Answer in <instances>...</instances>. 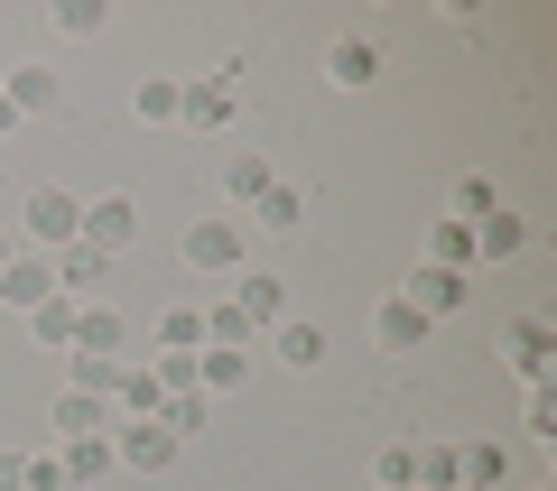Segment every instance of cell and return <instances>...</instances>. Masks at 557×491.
Wrapping results in <instances>:
<instances>
[{
    "label": "cell",
    "mask_w": 557,
    "mask_h": 491,
    "mask_svg": "<svg viewBox=\"0 0 557 491\" xmlns=\"http://www.w3.org/2000/svg\"><path fill=\"white\" fill-rule=\"evenodd\" d=\"M260 186H270V158H260V149H233V158H223V196H233V204H251Z\"/></svg>",
    "instance_id": "obj_27"
},
{
    "label": "cell",
    "mask_w": 557,
    "mask_h": 491,
    "mask_svg": "<svg viewBox=\"0 0 557 491\" xmlns=\"http://www.w3.org/2000/svg\"><path fill=\"white\" fill-rule=\"evenodd\" d=\"M75 353L84 362H121V306H75Z\"/></svg>",
    "instance_id": "obj_14"
},
{
    "label": "cell",
    "mask_w": 557,
    "mask_h": 491,
    "mask_svg": "<svg viewBox=\"0 0 557 491\" xmlns=\"http://www.w3.org/2000/svg\"><path fill=\"white\" fill-rule=\"evenodd\" d=\"M233 306L251 315V335H270V325H288V288H278L270 269H242V278H233Z\"/></svg>",
    "instance_id": "obj_9"
},
{
    "label": "cell",
    "mask_w": 557,
    "mask_h": 491,
    "mask_svg": "<svg viewBox=\"0 0 557 491\" xmlns=\"http://www.w3.org/2000/svg\"><path fill=\"white\" fill-rule=\"evenodd\" d=\"M20 491H75V482H65V464L38 445V454H28V482H20Z\"/></svg>",
    "instance_id": "obj_33"
},
{
    "label": "cell",
    "mask_w": 557,
    "mask_h": 491,
    "mask_svg": "<svg viewBox=\"0 0 557 491\" xmlns=\"http://www.w3.org/2000/svg\"><path fill=\"white\" fill-rule=\"evenodd\" d=\"M0 93H10V112H20V121H38V112H57V75H47V65H20V75L0 84Z\"/></svg>",
    "instance_id": "obj_18"
},
{
    "label": "cell",
    "mask_w": 557,
    "mask_h": 491,
    "mask_svg": "<svg viewBox=\"0 0 557 491\" xmlns=\"http://www.w3.org/2000/svg\"><path fill=\"white\" fill-rule=\"evenodd\" d=\"M131 232H139V204H131V196H94V204H84V232H75V241H84V251H102V260H112V251H121Z\"/></svg>",
    "instance_id": "obj_7"
},
{
    "label": "cell",
    "mask_w": 557,
    "mask_h": 491,
    "mask_svg": "<svg viewBox=\"0 0 557 491\" xmlns=\"http://www.w3.org/2000/svg\"><path fill=\"white\" fill-rule=\"evenodd\" d=\"M0 130H20V112H10V93H0Z\"/></svg>",
    "instance_id": "obj_37"
},
{
    "label": "cell",
    "mask_w": 557,
    "mask_h": 491,
    "mask_svg": "<svg viewBox=\"0 0 557 491\" xmlns=\"http://www.w3.org/2000/svg\"><path fill=\"white\" fill-rule=\"evenodd\" d=\"M112 464H131V473H168V464H177V436H168L159 417H131V427H112Z\"/></svg>",
    "instance_id": "obj_6"
},
{
    "label": "cell",
    "mask_w": 557,
    "mask_h": 491,
    "mask_svg": "<svg viewBox=\"0 0 557 491\" xmlns=\"http://www.w3.org/2000/svg\"><path fill=\"white\" fill-rule=\"evenodd\" d=\"M372 482H381V491H409V482H418V445H381V454H372Z\"/></svg>",
    "instance_id": "obj_28"
},
{
    "label": "cell",
    "mask_w": 557,
    "mask_h": 491,
    "mask_svg": "<svg viewBox=\"0 0 557 491\" xmlns=\"http://www.w3.org/2000/svg\"><path fill=\"white\" fill-rule=\"evenodd\" d=\"M242 380H251V353H223V343H205L196 353V390L214 399V390H242Z\"/></svg>",
    "instance_id": "obj_22"
},
{
    "label": "cell",
    "mask_w": 557,
    "mask_h": 491,
    "mask_svg": "<svg viewBox=\"0 0 557 491\" xmlns=\"http://www.w3.org/2000/svg\"><path fill=\"white\" fill-rule=\"evenodd\" d=\"M270 353L288 362V372H317V362H325V335H317V325H270Z\"/></svg>",
    "instance_id": "obj_24"
},
{
    "label": "cell",
    "mask_w": 557,
    "mask_h": 491,
    "mask_svg": "<svg viewBox=\"0 0 557 491\" xmlns=\"http://www.w3.org/2000/svg\"><path fill=\"white\" fill-rule=\"evenodd\" d=\"M502 362H511L530 390H548V372H557V335H548V315H520L511 335H502Z\"/></svg>",
    "instance_id": "obj_4"
},
{
    "label": "cell",
    "mask_w": 557,
    "mask_h": 491,
    "mask_svg": "<svg viewBox=\"0 0 557 491\" xmlns=\"http://www.w3.org/2000/svg\"><path fill=\"white\" fill-rule=\"evenodd\" d=\"M159 353H186V362L205 353V306H168L159 315Z\"/></svg>",
    "instance_id": "obj_25"
},
{
    "label": "cell",
    "mask_w": 557,
    "mask_h": 491,
    "mask_svg": "<svg viewBox=\"0 0 557 491\" xmlns=\"http://www.w3.org/2000/svg\"><path fill=\"white\" fill-rule=\"evenodd\" d=\"M428 269L474 278V223H437V232H428Z\"/></svg>",
    "instance_id": "obj_19"
},
{
    "label": "cell",
    "mask_w": 557,
    "mask_h": 491,
    "mask_svg": "<svg viewBox=\"0 0 557 491\" xmlns=\"http://www.w3.org/2000/svg\"><path fill=\"white\" fill-rule=\"evenodd\" d=\"M28 335H38L47 353H75V297H47V306L28 315Z\"/></svg>",
    "instance_id": "obj_26"
},
{
    "label": "cell",
    "mask_w": 557,
    "mask_h": 491,
    "mask_svg": "<svg viewBox=\"0 0 557 491\" xmlns=\"http://www.w3.org/2000/svg\"><path fill=\"white\" fill-rule=\"evenodd\" d=\"M159 427H168V436L186 445V436L205 427V390H186V399H159Z\"/></svg>",
    "instance_id": "obj_31"
},
{
    "label": "cell",
    "mask_w": 557,
    "mask_h": 491,
    "mask_svg": "<svg viewBox=\"0 0 557 491\" xmlns=\"http://www.w3.org/2000/svg\"><path fill=\"white\" fill-rule=\"evenodd\" d=\"M409 491H456V445H418V482Z\"/></svg>",
    "instance_id": "obj_30"
},
{
    "label": "cell",
    "mask_w": 557,
    "mask_h": 491,
    "mask_svg": "<svg viewBox=\"0 0 557 491\" xmlns=\"http://www.w3.org/2000/svg\"><path fill=\"white\" fill-rule=\"evenodd\" d=\"M57 28H65V38H102V0H65Z\"/></svg>",
    "instance_id": "obj_32"
},
{
    "label": "cell",
    "mask_w": 557,
    "mask_h": 491,
    "mask_svg": "<svg viewBox=\"0 0 557 491\" xmlns=\"http://www.w3.org/2000/svg\"><path fill=\"white\" fill-rule=\"evenodd\" d=\"M102 269H112L102 251H84V241H65V251H57V297H84V288H102Z\"/></svg>",
    "instance_id": "obj_23"
},
{
    "label": "cell",
    "mask_w": 557,
    "mask_h": 491,
    "mask_svg": "<svg viewBox=\"0 0 557 491\" xmlns=\"http://www.w3.org/2000/svg\"><path fill=\"white\" fill-rule=\"evenodd\" d=\"M399 297H409V306L428 315V325H437V315H456V306H465V278H456V269H428V260H418Z\"/></svg>",
    "instance_id": "obj_13"
},
{
    "label": "cell",
    "mask_w": 557,
    "mask_h": 491,
    "mask_svg": "<svg viewBox=\"0 0 557 491\" xmlns=\"http://www.w3.org/2000/svg\"><path fill=\"white\" fill-rule=\"evenodd\" d=\"M47 297H57V260H47V251H20L10 269H0V306H10V315H38Z\"/></svg>",
    "instance_id": "obj_5"
},
{
    "label": "cell",
    "mask_w": 557,
    "mask_h": 491,
    "mask_svg": "<svg viewBox=\"0 0 557 491\" xmlns=\"http://www.w3.org/2000/svg\"><path fill=\"white\" fill-rule=\"evenodd\" d=\"M372 343L381 353H418V343H428V315H418L409 297H381L372 306Z\"/></svg>",
    "instance_id": "obj_11"
},
{
    "label": "cell",
    "mask_w": 557,
    "mask_h": 491,
    "mask_svg": "<svg viewBox=\"0 0 557 491\" xmlns=\"http://www.w3.org/2000/svg\"><path fill=\"white\" fill-rule=\"evenodd\" d=\"M47 436H57V445H75V436H112V399H94V390H65L57 408H47Z\"/></svg>",
    "instance_id": "obj_8"
},
{
    "label": "cell",
    "mask_w": 557,
    "mask_h": 491,
    "mask_svg": "<svg viewBox=\"0 0 557 491\" xmlns=\"http://www.w3.org/2000/svg\"><path fill=\"white\" fill-rule=\"evenodd\" d=\"M131 112L149 121V130H168V121L186 112V84H177V75H149V84H131Z\"/></svg>",
    "instance_id": "obj_17"
},
{
    "label": "cell",
    "mask_w": 557,
    "mask_h": 491,
    "mask_svg": "<svg viewBox=\"0 0 557 491\" xmlns=\"http://www.w3.org/2000/svg\"><path fill=\"white\" fill-rule=\"evenodd\" d=\"M75 232H84V204L65 196V186H38V196H28V214H20V251H47V260H57Z\"/></svg>",
    "instance_id": "obj_1"
},
{
    "label": "cell",
    "mask_w": 557,
    "mask_h": 491,
    "mask_svg": "<svg viewBox=\"0 0 557 491\" xmlns=\"http://www.w3.org/2000/svg\"><path fill=\"white\" fill-rule=\"evenodd\" d=\"M57 464H65V482H75V491H94L102 473H112V436H75V445H65Z\"/></svg>",
    "instance_id": "obj_20"
},
{
    "label": "cell",
    "mask_w": 557,
    "mask_h": 491,
    "mask_svg": "<svg viewBox=\"0 0 557 491\" xmlns=\"http://www.w3.org/2000/svg\"><path fill=\"white\" fill-rule=\"evenodd\" d=\"M530 251V214H511V204H493V214L474 223V269H493V260Z\"/></svg>",
    "instance_id": "obj_10"
},
{
    "label": "cell",
    "mask_w": 557,
    "mask_h": 491,
    "mask_svg": "<svg viewBox=\"0 0 557 491\" xmlns=\"http://www.w3.org/2000/svg\"><path fill=\"white\" fill-rule=\"evenodd\" d=\"M186 269H205V278H242V260H251V232L242 223H186Z\"/></svg>",
    "instance_id": "obj_2"
},
{
    "label": "cell",
    "mask_w": 557,
    "mask_h": 491,
    "mask_svg": "<svg viewBox=\"0 0 557 491\" xmlns=\"http://www.w3.org/2000/svg\"><path fill=\"white\" fill-rule=\"evenodd\" d=\"M28 482V454H0V491H20Z\"/></svg>",
    "instance_id": "obj_35"
},
{
    "label": "cell",
    "mask_w": 557,
    "mask_h": 491,
    "mask_svg": "<svg viewBox=\"0 0 557 491\" xmlns=\"http://www.w3.org/2000/svg\"><path fill=\"white\" fill-rule=\"evenodd\" d=\"M493 204H502V186L483 177V167H474V177H456V223H483Z\"/></svg>",
    "instance_id": "obj_29"
},
{
    "label": "cell",
    "mask_w": 557,
    "mask_h": 491,
    "mask_svg": "<svg viewBox=\"0 0 557 491\" xmlns=\"http://www.w3.org/2000/svg\"><path fill=\"white\" fill-rule=\"evenodd\" d=\"M242 112V65H214V75H186V130H233Z\"/></svg>",
    "instance_id": "obj_3"
},
{
    "label": "cell",
    "mask_w": 557,
    "mask_h": 491,
    "mask_svg": "<svg viewBox=\"0 0 557 491\" xmlns=\"http://www.w3.org/2000/svg\"><path fill=\"white\" fill-rule=\"evenodd\" d=\"M548 436H557V399L530 390V445H548Z\"/></svg>",
    "instance_id": "obj_34"
},
{
    "label": "cell",
    "mask_w": 557,
    "mask_h": 491,
    "mask_svg": "<svg viewBox=\"0 0 557 491\" xmlns=\"http://www.w3.org/2000/svg\"><path fill=\"white\" fill-rule=\"evenodd\" d=\"M251 223H260V232H307V186L270 177V186L251 196Z\"/></svg>",
    "instance_id": "obj_12"
},
{
    "label": "cell",
    "mask_w": 557,
    "mask_h": 491,
    "mask_svg": "<svg viewBox=\"0 0 557 491\" xmlns=\"http://www.w3.org/2000/svg\"><path fill=\"white\" fill-rule=\"evenodd\" d=\"M131 417H159V380L149 372H112V427H131Z\"/></svg>",
    "instance_id": "obj_21"
},
{
    "label": "cell",
    "mask_w": 557,
    "mask_h": 491,
    "mask_svg": "<svg viewBox=\"0 0 557 491\" xmlns=\"http://www.w3.org/2000/svg\"><path fill=\"white\" fill-rule=\"evenodd\" d=\"M325 75H335L344 93H362V84L381 75V47L372 38H335V47H325Z\"/></svg>",
    "instance_id": "obj_15"
},
{
    "label": "cell",
    "mask_w": 557,
    "mask_h": 491,
    "mask_svg": "<svg viewBox=\"0 0 557 491\" xmlns=\"http://www.w3.org/2000/svg\"><path fill=\"white\" fill-rule=\"evenodd\" d=\"M10 260H20V232H0V269H10Z\"/></svg>",
    "instance_id": "obj_36"
},
{
    "label": "cell",
    "mask_w": 557,
    "mask_h": 491,
    "mask_svg": "<svg viewBox=\"0 0 557 491\" xmlns=\"http://www.w3.org/2000/svg\"><path fill=\"white\" fill-rule=\"evenodd\" d=\"M502 482H511L502 445H456V491H502Z\"/></svg>",
    "instance_id": "obj_16"
}]
</instances>
